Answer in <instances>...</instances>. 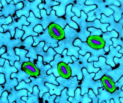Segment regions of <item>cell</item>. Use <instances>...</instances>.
<instances>
[{
  "label": "cell",
  "mask_w": 123,
  "mask_h": 103,
  "mask_svg": "<svg viewBox=\"0 0 123 103\" xmlns=\"http://www.w3.org/2000/svg\"><path fill=\"white\" fill-rule=\"evenodd\" d=\"M49 33L52 37L56 40L60 41L64 39V32L63 28L56 24H52L49 27Z\"/></svg>",
  "instance_id": "6da1fadb"
},
{
  "label": "cell",
  "mask_w": 123,
  "mask_h": 103,
  "mask_svg": "<svg viewBox=\"0 0 123 103\" xmlns=\"http://www.w3.org/2000/svg\"><path fill=\"white\" fill-rule=\"evenodd\" d=\"M21 69L31 76H38L40 74V71L36 66L30 61L23 63Z\"/></svg>",
  "instance_id": "7a4b0ae2"
},
{
  "label": "cell",
  "mask_w": 123,
  "mask_h": 103,
  "mask_svg": "<svg viewBox=\"0 0 123 103\" xmlns=\"http://www.w3.org/2000/svg\"><path fill=\"white\" fill-rule=\"evenodd\" d=\"M57 66V72L62 78L68 79L72 76V69L68 64L61 62L58 63Z\"/></svg>",
  "instance_id": "3957f363"
},
{
  "label": "cell",
  "mask_w": 123,
  "mask_h": 103,
  "mask_svg": "<svg viewBox=\"0 0 123 103\" xmlns=\"http://www.w3.org/2000/svg\"><path fill=\"white\" fill-rule=\"evenodd\" d=\"M105 42L103 39L96 37L88 39L87 43L89 46H91V47L96 49H103L105 47Z\"/></svg>",
  "instance_id": "277c9868"
},
{
  "label": "cell",
  "mask_w": 123,
  "mask_h": 103,
  "mask_svg": "<svg viewBox=\"0 0 123 103\" xmlns=\"http://www.w3.org/2000/svg\"><path fill=\"white\" fill-rule=\"evenodd\" d=\"M101 81L105 88L111 93H113L116 91L115 84L111 79L108 76H103Z\"/></svg>",
  "instance_id": "5b68a950"
},
{
  "label": "cell",
  "mask_w": 123,
  "mask_h": 103,
  "mask_svg": "<svg viewBox=\"0 0 123 103\" xmlns=\"http://www.w3.org/2000/svg\"><path fill=\"white\" fill-rule=\"evenodd\" d=\"M45 85L47 86H50L52 88V90H49V92L51 95L56 93H57V91L61 92L62 90H63L64 89V87L62 86H57L55 85L54 84H49L47 83H45Z\"/></svg>",
  "instance_id": "8992f818"
},
{
  "label": "cell",
  "mask_w": 123,
  "mask_h": 103,
  "mask_svg": "<svg viewBox=\"0 0 123 103\" xmlns=\"http://www.w3.org/2000/svg\"><path fill=\"white\" fill-rule=\"evenodd\" d=\"M89 29H91V30H88V31H91V34L90 36L93 35H100L101 34V31L100 30H97L95 28H93V27H91V28H89Z\"/></svg>",
  "instance_id": "52a82bcc"
},
{
  "label": "cell",
  "mask_w": 123,
  "mask_h": 103,
  "mask_svg": "<svg viewBox=\"0 0 123 103\" xmlns=\"http://www.w3.org/2000/svg\"><path fill=\"white\" fill-rule=\"evenodd\" d=\"M0 66H3L5 64V59H3V58H2V57H0Z\"/></svg>",
  "instance_id": "ba28073f"
},
{
  "label": "cell",
  "mask_w": 123,
  "mask_h": 103,
  "mask_svg": "<svg viewBox=\"0 0 123 103\" xmlns=\"http://www.w3.org/2000/svg\"><path fill=\"white\" fill-rule=\"evenodd\" d=\"M93 3L92 1H91L90 0H88L87 1H86V4H92Z\"/></svg>",
  "instance_id": "9c48e42d"
},
{
  "label": "cell",
  "mask_w": 123,
  "mask_h": 103,
  "mask_svg": "<svg viewBox=\"0 0 123 103\" xmlns=\"http://www.w3.org/2000/svg\"><path fill=\"white\" fill-rule=\"evenodd\" d=\"M114 4H115V5H117V6H120V4H119V2H118V1H116V2H115V3H114Z\"/></svg>",
  "instance_id": "30bf717a"
},
{
  "label": "cell",
  "mask_w": 123,
  "mask_h": 103,
  "mask_svg": "<svg viewBox=\"0 0 123 103\" xmlns=\"http://www.w3.org/2000/svg\"></svg>",
  "instance_id": "8fae6325"
}]
</instances>
